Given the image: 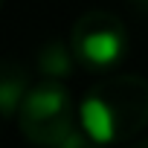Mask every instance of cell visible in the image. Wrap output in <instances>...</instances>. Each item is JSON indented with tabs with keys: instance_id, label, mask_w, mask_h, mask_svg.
Here are the masks:
<instances>
[{
	"instance_id": "cell-1",
	"label": "cell",
	"mask_w": 148,
	"mask_h": 148,
	"mask_svg": "<svg viewBox=\"0 0 148 148\" xmlns=\"http://www.w3.org/2000/svg\"><path fill=\"white\" fill-rule=\"evenodd\" d=\"M79 125L102 145L128 142L148 128V79L108 73L79 102Z\"/></svg>"
},
{
	"instance_id": "cell-2",
	"label": "cell",
	"mask_w": 148,
	"mask_h": 148,
	"mask_svg": "<svg viewBox=\"0 0 148 148\" xmlns=\"http://www.w3.org/2000/svg\"><path fill=\"white\" fill-rule=\"evenodd\" d=\"M21 134L38 148H55L67 131L79 122V105L73 102L64 82L41 79L32 82L21 110H18Z\"/></svg>"
},
{
	"instance_id": "cell-3",
	"label": "cell",
	"mask_w": 148,
	"mask_h": 148,
	"mask_svg": "<svg viewBox=\"0 0 148 148\" xmlns=\"http://www.w3.org/2000/svg\"><path fill=\"white\" fill-rule=\"evenodd\" d=\"M67 44L82 70L108 76V73H116V67L128 52V29L116 12L87 9L84 15L76 18Z\"/></svg>"
},
{
	"instance_id": "cell-4",
	"label": "cell",
	"mask_w": 148,
	"mask_h": 148,
	"mask_svg": "<svg viewBox=\"0 0 148 148\" xmlns=\"http://www.w3.org/2000/svg\"><path fill=\"white\" fill-rule=\"evenodd\" d=\"M32 87V79L21 61L0 58V119H15L26 93Z\"/></svg>"
},
{
	"instance_id": "cell-5",
	"label": "cell",
	"mask_w": 148,
	"mask_h": 148,
	"mask_svg": "<svg viewBox=\"0 0 148 148\" xmlns=\"http://www.w3.org/2000/svg\"><path fill=\"white\" fill-rule=\"evenodd\" d=\"M76 67V58H73L70 44L61 41H49L41 47L38 52V73L41 79H52V82H67V76Z\"/></svg>"
},
{
	"instance_id": "cell-6",
	"label": "cell",
	"mask_w": 148,
	"mask_h": 148,
	"mask_svg": "<svg viewBox=\"0 0 148 148\" xmlns=\"http://www.w3.org/2000/svg\"><path fill=\"white\" fill-rule=\"evenodd\" d=\"M55 148H108V145L96 142V139H93V136H90V134H87V131H84V128L76 122V125L67 131V136H64V139H61Z\"/></svg>"
},
{
	"instance_id": "cell-7",
	"label": "cell",
	"mask_w": 148,
	"mask_h": 148,
	"mask_svg": "<svg viewBox=\"0 0 148 148\" xmlns=\"http://www.w3.org/2000/svg\"><path fill=\"white\" fill-rule=\"evenodd\" d=\"M134 3V9H139V12H148V0H131Z\"/></svg>"
},
{
	"instance_id": "cell-8",
	"label": "cell",
	"mask_w": 148,
	"mask_h": 148,
	"mask_svg": "<svg viewBox=\"0 0 148 148\" xmlns=\"http://www.w3.org/2000/svg\"><path fill=\"white\" fill-rule=\"evenodd\" d=\"M128 148H148V139H136V142H131Z\"/></svg>"
},
{
	"instance_id": "cell-9",
	"label": "cell",
	"mask_w": 148,
	"mask_h": 148,
	"mask_svg": "<svg viewBox=\"0 0 148 148\" xmlns=\"http://www.w3.org/2000/svg\"><path fill=\"white\" fill-rule=\"evenodd\" d=\"M3 3H6V0H0V9H3Z\"/></svg>"
},
{
	"instance_id": "cell-10",
	"label": "cell",
	"mask_w": 148,
	"mask_h": 148,
	"mask_svg": "<svg viewBox=\"0 0 148 148\" xmlns=\"http://www.w3.org/2000/svg\"><path fill=\"white\" fill-rule=\"evenodd\" d=\"M0 125H3V119H0Z\"/></svg>"
}]
</instances>
